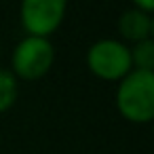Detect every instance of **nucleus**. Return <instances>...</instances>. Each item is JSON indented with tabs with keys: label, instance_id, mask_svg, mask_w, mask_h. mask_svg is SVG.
I'll return each mask as SVG.
<instances>
[{
	"label": "nucleus",
	"instance_id": "nucleus-5",
	"mask_svg": "<svg viewBox=\"0 0 154 154\" xmlns=\"http://www.w3.org/2000/svg\"><path fill=\"white\" fill-rule=\"evenodd\" d=\"M118 32L122 34V38L131 40L133 45L148 40V38H152V32H154L152 15L143 13L139 9H129L118 19Z\"/></svg>",
	"mask_w": 154,
	"mask_h": 154
},
{
	"label": "nucleus",
	"instance_id": "nucleus-6",
	"mask_svg": "<svg viewBox=\"0 0 154 154\" xmlns=\"http://www.w3.org/2000/svg\"><path fill=\"white\" fill-rule=\"evenodd\" d=\"M129 55H131L133 70L154 72V40L152 38L135 42L133 47H129Z\"/></svg>",
	"mask_w": 154,
	"mask_h": 154
},
{
	"label": "nucleus",
	"instance_id": "nucleus-2",
	"mask_svg": "<svg viewBox=\"0 0 154 154\" xmlns=\"http://www.w3.org/2000/svg\"><path fill=\"white\" fill-rule=\"evenodd\" d=\"M55 61V49L49 38L26 36L11 53V72L17 80H40Z\"/></svg>",
	"mask_w": 154,
	"mask_h": 154
},
{
	"label": "nucleus",
	"instance_id": "nucleus-4",
	"mask_svg": "<svg viewBox=\"0 0 154 154\" xmlns=\"http://www.w3.org/2000/svg\"><path fill=\"white\" fill-rule=\"evenodd\" d=\"M68 0H21L19 17L28 36L49 38L61 26Z\"/></svg>",
	"mask_w": 154,
	"mask_h": 154
},
{
	"label": "nucleus",
	"instance_id": "nucleus-1",
	"mask_svg": "<svg viewBox=\"0 0 154 154\" xmlns=\"http://www.w3.org/2000/svg\"><path fill=\"white\" fill-rule=\"evenodd\" d=\"M116 108L129 122H150L154 118V72L131 70L122 80H118Z\"/></svg>",
	"mask_w": 154,
	"mask_h": 154
},
{
	"label": "nucleus",
	"instance_id": "nucleus-7",
	"mask_svg": "<svg viewBox=\"0 0 154 154\" xmlns=\"http://www.w3.org/2000/svg\"><path fill=\"white\" fill-rule=\"evenodd\" d=\"M19 95V82L13 76L11 70L0 68V112H7L9 108H13V103L17 101Z\"/></svg>",
	"mask_w": 154,
	"mask_h": 154
},
{
	"label": "nucleus",
	"instance_id": "nucleus-3",
	"mask_svg": "<svg viewBox=\"0 0 154 154\" xmlns=\"http://www.w3.org/2000/svg\"><path fill=\"white\" fill-rule=\"evenodd\" d=\"M87 68L101 80H122L133 70L129 47L114 38H101L89 47Z\"/></svg>",
	"mask_w": 154,
	"mask_h": 154
},
{
	"label": "nucleus",
	"instance_id": "nucleus-8",
	"mask_svg": "<svg viewBox=\"0 0 154 154\" xmlns=\"http://www.w3.org/2000/svg\"><path fill=\"white\" fill-rule=\"evenodd\" d=\"M131 2H133V9H139L143 13L152 15V11H154V0H131Z\"/></svg>",
	"mask_w": 154,
	"mask_h": 154
}]
</instances>
